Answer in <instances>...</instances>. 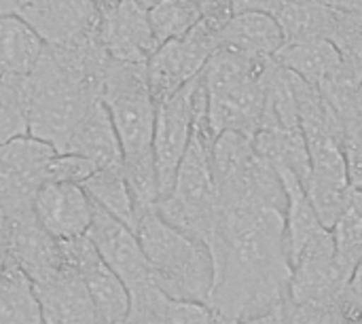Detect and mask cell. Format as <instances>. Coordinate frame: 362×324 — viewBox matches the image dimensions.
Segmentation results:
<instances>
[{
  "label": "cell",
  "mask_w": 362,
  "mask_h": 324,
  "mask_svg": "<svg viewBox=\"0 0 362 324\" xmlns=\"http://www.w3.org/2000/svg\"><path fill=\"white\" fill-rule=\"evenodd\" d=\"M344 153L348 163V178L350 187L362 191V121L346 127L344 136Z\"/></svg>",
  "instance_id": "30"
},
{
  "label": "cell",
  "mask_w": 362,
  "mask_h": 324,
  "mask_svg": "<svg viewBox=\"0 0 362 324\" xmlns=\"http://www.w3.org/2000/svg\"><path fill=\"white\" fill-rule=\"evenodd\" d=\"M208 248L214 261L208 306L216 314L244 323L284 306L293 278L286 212L269 206L223 208Z\"/></svg>",
  "instance_id": "1"
},
{
  "label": "cell",
  "mask_w": 362,
  "mask_h": 324,
  "mask_svg": "<svg viewBox=\"0 0 362 324\" xmlns=\"http://www.w3.org/2000/svg\"><path fill=\"white\" fill-rule=\"evenodd\" d=\"M193 2L202 11V19H206L218 28L233 15L231 13V0H193Z\"/></svg>",
  "instance_id": "32"
},
{
  "label": "cell",
  "mask_w": 362,
  "mask_h": 324,
  "mask_svg": "<svg viewBox=\"0 0 362 324\" xmlns=\"http://www.w3.org/2000/svg\"><path fill=\"white\" fill-rule=\"evenodd\" d=\"M218 25L202 19L185 36L163 42L146 62L148 87L155 104L168 100L197 79L218 49Z\"/></svg>",
  "instance_id": "6"
},
{
  "label": "cell",
  "mask_w": 362,
  "mask_h": 324,
  "mask_svg": "<svg viewBox=\"0 0 362 324\" xmlns=\"http://www.w3.org/2000/svg\"><path fill=\"white\" fill-rule=\"evenodd\" d=\"M45 324H102L93 310L83 278L68 265L34 284Z\"/></svg>",
  "instance_id": "16"
},
{
  "label": "cell",
  "mask_w": 362,
  "mask_h": 324,
  "mask_svg": "<svg viewBox=\"0 0 362 324\" xmlns=\"http://www.w3.org/2000/svg\"><path fill=\"white\" fill-rule=\"evenodd\" d=\"M47 47H66L100 34L102 11L93 0H32L17 13Z\"/></svg>",
  "instance_id": "11"
},
{
  "label": "cell",
  "mask_w": 362,
  "mask_h": 324,
  "mask_svg": "<svg viewBox=\"0 0 362 324\" xmlns=\"http://www.w3.org/2000/svg\"><path fill=\"white\" fill-rule=\"evenodd\" d=\"M100 40L110 59L117 62L146 64L159 49L151 30L148 11L138 0H121L102 13Z\"/></svg>",
  "instance_id": "13"
},
{
  "label": "cell",
  "mask_w": 362,
  "mask_h": 324,
  "mask_svg": "<svg viewBox=\"0 0 362 324\" xmlns=\"http://www.w3.org/2000/svg\"><path fill=\"white\" fill-rule=\"evenodd\" d=\"M95 166L72 153H55L45 168V183H66V185H83L87 178L95 174Z\"/></svg>",
  "instance_id": "29"
},
{
  "label": "cell",
  "mask_w": 362,
  "mask_h": 324,
  "mask_svg": "<svg viewBox=\"0 0 362 324\" xmlns=\"http://www.w3.org/2000/svg\"><path fill=\"white\" fill-rule=\"evenodd\" d=\"M286 38L276 17L267 13L231 15L218 30V47L248 57H276Z\"/></svg>",
  "instance_id": "18"
},
{
  "label": "cell",
  "mask_w": 362,
  "mask_h": 324,
  "mask_svg": "<svg viewBox=\"0 0 362 324\" xmlns=\"http://www.w3.org/2000/svg\"><path fill=\"white\" fill-rule=\"evenodd\" d=\"M32 210L42 229L62 242L87 236L93 216V202L81 185L45 183L34 197Z\"/></svg>",
  "instance_id": "15"
},
{
  "label": "cell",
  "mask_w": 362,
  "mask_h": 324,
  "mask_svg": "<svg viewBox=\"0 0 362 324\" xmlns=\"http://www.w3.org/2000/svg\"><path fill=\"white\" fill-rule=\"evenodd\" d=\"M32 0H0V17L2 15H17Z\"/></svg>",
  "instance_id": "36"
},
{
  "label": "cell",
  "mask_w": 362,
  "mask_h": 324,
  "mask_svg": "<svg viewBox=\"0 0 362 324\" xmlns=\"http://www.w3.org/2000/svg\"><path fill=\"white\" fill-rule=\"evenodd\" d=\"M335 244V259L339 267L352 278L362 263V191L350 187L346 204L331 229Z\"/></svg>",
  "instance_id": "25"
},
{
  "label": "cell",
  "mask_w": 362,
  "mask_h": 324,
  "mask_svg": "<svg viewBox=\"0 0 362 324\" xmlns=\"http://www.w3.org/2000/svg\"><path fill=\"white\" fill-rule=\"evenodd\" d=\"M214 312L208 303L197 301H170L168 323L170 324H212Z\"/></svg>",
  "instance_id": "31"
},
{
  "label": "cell",
  "mask_w": 362,
  "mask_h": 324,
  "mask_svg": "<svg viewBox=\"0 0 362 324\" xmlns=\"http://www.w3.org/2000/svg\"><path fill=\"white\" fill-rule=\"evenodd\" d=\"M218 206H269L286 212V189L278 172L257 153L252 138L225 132L212 144Z\"/></svg>",
  "instance_id": "5"
},
{
  "label": "cell",
  "mask_w": 362,
  "mask_h": 324,
  "mask_svg": "<svg viewBox=\"0 0 362 324\" xmlns=\"http://www.w3.org/2000/svg\"><path fill=\"white\" fill-rule=\"evenodd\" d=\"M81 187L93 204L104 208L108 214H112L127 227H136V208L125 180L123 166L95 170V174L87 178Z\"/></svg>",
  "instance_id": "24"
},
{
  "label": "cell",
  "mask_w": 362,
  "mask_h": 324,
  "mask_svg": "<svg viewBox=\"0 0 362 324\" xmlns=\"http://www.w3.org/2000/svg\"><path fill=\"white\" fill-rule=\"evenodd\" d=\"M28 76H0V144L28 134Z\"/></svg>",
  "instance_id": "26"
},
{
  "label": "cell",
  "mask_w": 362,
  "mask_h": 324,
  "mask_svg": "<svg viewBox=\"0 0 362 324\" xmlns=\"http://www.w3.org/2000/svg\"><path fill=\"white\" fill-rule=\"evenodd\" d=\"M53 155V146L30 134L0 144V214L15 216L32 210Z\"/></svg>",
  "instance_id": "7"
},
{
  "label": "cell",
  "mask_w": 362,
  "mask_h": 324,
  "mask_svg": "<svg viewBox=\"0 0 362 324\" xmlns=\"http://www.w3.org/2000/svg\"><path fill=\"white\" fill-rule=\"evenodd\" d=\"M341 51L325 38H314V40H295V42H284V47L276 53V62L310 83L312 87H320L333 70L341 62Z\"/></svg>",
  "instance_id": "21"
},
{
  "label": "cell",
  "mask_w": 362,
  "mask_h": 324,
  "mask_svg": "<svg viewBox=\"0 0 362 324\" xmlns=\"http://www.w3.org/2000/svg\"><path fill=\"white\" fill-rule=\"evenodd\" d=\"M45 42L40 36L19 17H0V76H30Z\"/></svg>",
  "instance_id": "22"
},
{
  "label": "cell",
  "mask_w": 362,
  "mask_h": 324,
  "mask_svg": "<svg viewBox=\"0 0 362 324\" xmlns=\"http://www.w3.org/2000/svg\"><path fill=\"white\" fill-rule=\"evenodd\" d=\"M286 42L295 40H331L341 28V13L327 6L322 0H286L276 15Z\"/></svg>",
  "instance_id": "20"
},
{
  "label": "cell",
  "mask_w": 362,
  "mask_h": 324,
  "mask_svg": "<svg viewBox=\"0 0 362 324\" xmlns=\"http://www.w3.org/2000/svg\"><path fill=\"white\" fill-rule=\"evenodd\" d=\"M157 214L180 233L210 246L218 216V191L212 170V144L193 132L172 191L157 202Z\"/></svg>",
  "instance_id": "4"
},
{
  "label": "cell",
  "mask_w": 362,
  "mask_h": 324,
  "mask_svg": "<svg viewBox=\"0 0 362 324\" xmlns=\"http://www.w3.org/2000/svg\"><path fill=\"white\" fill-rule=\"evenodd\" d=\"M64 153L81 155L89 159L98 170L123 166L121 142L102 100H98L78 121L64 146Z\"/></svg>",
  "instance_id": "17"
},
{
  "label": "cell",
  "mask_w": 362,
  "mask_h": 324,
  "mask_svg": "<svg viewBox=\"0 0 362 324\" xmlns=\"http://www.w3.org/2000/svg\"><path fill=\"white\" fill-rule=\"evenodd\" d=\"M6 261L19 267L32 284L42 282L66 267L59 240L51 238L36 221L34 210L8 216Z\"/></svg>",
  "instance_id": "14"
},
{
  "label": "cell",
  "mask_w": 362,
  "mask_h": 324,
  "mask_svg": "<svg viewBox=\"0 0 362 324\" xmlns=\"http://www.w3.org/2000/svg\"><path fill=\"white\" fill-rule=\"evenodd\" d=\"M214 312V310H212ZM212 324H240L238 320H233V318H227V316H221V314H216L214 312V320H212Z\"/></svg>",
  "instance_id": "37"
},
{
  "label": "cell",
  "mask_w": 362,
  "mask_h": 324,
  "mask_svg": "<svg viewBox=\"0 0 362 324\" xmlns=\"http://www.w3.org/2000/svg\"><path fill=\"white\" fill-rule=\"evenodd\" d=\"M148 21L157 45L185 36L202 21V11L193 0H161L148 8Z\"/></svg>",
  "instance_id": "27"
},
{
  "label": "cell",
  "mask_w": 362,
  "mask_h": 324,
  "mask_svg": "<svg viewBox=\"0 0 362 324\" xmlns=\"http://www.w3.org/2000/svg\"><path fill=\"white\" fill-rule=\"evenodd\" d=\"M356 117H358L356 121H362V83L361 87H358V96H356Z\"/></svg>",
  "instance_id": "38"
},
{
  "label": "cell",
  "mask_w": 362,
  "mask_h": 324,
  "mask_svg": "<svg viewBox=\"0 0 362 324\" xmlns=\"http://www.w3.org/2000/svg\"><path fill=\"white\" fill-rule=\"evenodd\" d=\"M4 265H6V263H4V261L0 259V274H2V270H4Z\"/></svg>",
  "instance_id": "39"
},
{
  "label": "cell",
  "mask_w": 362,
  "mask_h": 324,
  "mask_svg": "<svg viewBox=\"0 0 362 324\" xmlns=\"http://www.w3.org/2000/svg\"><path fill=\"white\" fill-rule=\"evenodd\" d=\"M64 263L74 270L89 293L98 320L102 324H123L129 312V291L117 274L100 259L87 236L59 242Z\"/></svg>",
  "instance_id": "10"
},
{
  "label": "cell",
  "mask_w": 362,
  "mask_h": 324,
  "mask_svg": "<svg viewBox=\"0 0 362 324\" xmlns=\"http://www.w3.org/2000/svg\"><path fill=\"white\" fill-rule=\"evenodd\" d=\"M170 297H165L155 284L138 289L129 293V312L123 324H170L168 323V306Z\"/></svg>",
  "instance_id": "28"
},
{
  "label": "cell",
  "mask_w": 362,
  "mask_h": 324,
  "mask_svg": "<svg viewBox=\"0 0 362 324\" xmlns=\"http://www.w3.org/2000/svg\"><path fill=\"white\" fill-rule=\"evenodd\" d=\"M0 324H45L32 280L11 263L0 274Z\"/></svg>",
  "instance_id": "23"
},
{
  "label": "cell",
  "mask_w": 362,
  "mask_h": 324,
  "mask_svg": "<svg viewBox=\"0 0 362 324\" xmlns=\"http://www.w3.org/2000/svg\"><path fill=\"white\" fill-rule=\"evenodd\" d=\"M240 324H286V320H284V314H282V308H280L276 312H269L265 316H257V318H250V320H244Z\"/></svg>",
  "instance_id": "35"
},
{
  "label": "cell",
  "mask_w": 362,
  "mask_h": 324,
  "mask_svg": "<svg viewBox=\"0 0 362 324\" xmlns=\"http://www.w3.org/2000/svg\"><path fill=\"white\" fill-rule=\"evenodd\" d=\"M87 238L95 246L100 259L117 274V278L125 284L129 293L155 284L151 263L140 246L136 231L108 214L98 204H93V216Z\"/></svg>",
  "instance_id": "9"
},
{
  "label": "cell",
  "mask_w": 362,
  "mask_h": 324,
  "mask_svg": "<svg viewBox=\"0 0 362 324\" xmlns=\"http://www.w3.org/2000/svg\"><path fill=\"white\" fill-rule=\"evenodd\" d=\"M272 62V59H269ZM269 68V64H267ZM208 91V125L214 138L225 132H235L255 138L265 112V74Z\"/></svg>",
  "instance_id": "12"
},
{
  "label": "cell",
  "mask_w": 362,
  "mask_h": 324,
  "mask_svg": "<svg viewBox=\"0 0 362 324\" xmlns=\"http://www.w3.org/2000/svg\"><path fill=\"white\" fill-rule=\"evenodd\" d=\"M286 0H231V13H267L276 17Z\"/></svg>",
  "instance_id": "33"
},
{
  "label": "cell",
  "mask_w": 362,
  "mask_h": 324,
  "mask_svg": "<svg viewBox=\"0 0 362 324\" xmlns=\"http://www.w3.org/2000/svg\"><path fill=\"white\" fill-rule=\"evenodd\" d=\"M134 231L151 263L153 280L165 297L208 303L214 284V261L206 244L168 225L155 208L136 214Z\"/></svg>",
  "instance_id": "3"
},
{
  "label": "cell",
  "mask_w": 362,
  "mask_h": 324,
  "mask_svg": "<svg viewBox=\"0 0 362 324\" xmlns=\"http://www.w3.org/2000/svg\"><path fill=\"white\" fill-rule=\"evenodd\" d=\"M348 303L356 310H362V263L354 270L350 282H348V291H346Z\"/></svg>",
  "instance_id": "34"
},
{
  "label": "cell",
  "mask_w": 362,
  "mask_h": 324,
  "mask_svg": "<svg viewBox=\"0 0 362 324\" xmlns=\"http://www.w3.org/2000/svg\"><path fill=\"white\" fill-rule=\"evenodd\" d=\"M100 100L106 106L121 142L123 172L136 214L151 210L159 202L153 157L157 104L148 87L146 64L110 59Z\"/></svg>",
  "instance_id": "2"
},
{
  "label": "cell",
  "mask_w": 362,
  "mask_h": 324,
  "mask_svg": "<svg viewBox=\"0 0 362 324\" xmlns=\"http://www.w3.org/2000/svg\"><path fill=\"white\" fill-rule=\"evenodd\" d=\"M252 144L276 172H291L305 187L312 166L301 127L263 125L255 134Z\"/></svg>",
  "instance_id": "19"
},
{
  "label": "cell",
  "mask_w": 362,
  "mask_h": 324,
  "mask_svg": "<svg viewBox=\"0 0 362 324\" xmlns=\"http://www.w3.org/2000/svg\"><path fill=\"white\" fill-rule=\"evenodd\" d=\"M195 127V79L174 96L157 104L153 157L159 183V199H163L176 180L180 161L191 144Z\"/></svg>",
  "instance_id": "8"
}]
</instances>
